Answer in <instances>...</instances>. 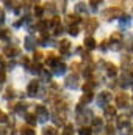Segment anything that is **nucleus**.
Wrapping results in <instances>:
<instances>
[{
    "instance_id": "f257e3e1",
    "label": "nucleus",
    "mask_w": 133,
    "mask_h": 135,
    "mask_svg": "<svg viewBox=\"0 0 133 135\" xmlns=\"http://www.w3.org/2000/svg\"><path fill=\"white\" fill-rule=\"evenodd\" d=\"M129 102H130V96L125 94V93H122V94L117 96V99H116V105H117V107H127Z\"/></svg>"
},
{
    "instance_id": "f03ea898",
    "label": "nucleus",
    "mask_w": 133,
    "mask_h": 135,
    "mask_svg": "<svg viewBox=\"0 0 133 135\" xmlns=\"http://www.w3.org/2000/svg\"><path fill=\"white\" fill-rule=\"evenodd\" d=\"M116 16H121V9H114V8L111 9V8H110V9H105V11H103V17L108 19V21H111V19L116 17Z\"/></svg>"
},
{
    "instance_id": "7ed1b4c3",
    "label": "nucleus",
    "mask_w": 133,
    "mask_h": 135,
    "mask_svg": "<svg viewBox=\"0 0 133 135\" xmlns=\"http://www.w3.org/2000/svg\"><path fill=\"white\" fill-rule=\"evenodd\" d=\"M97 21L96 19H86L85 21V28H86V32H89V33H93L96 28H97Z\"/></svg>"
},
{
    "instance_id": "20e7f679",
    "label": "nucleus",
    "mask_w": 133,
    "mask_h": 135,
    "mask_svg": "<svg viewBox=\"0 0 133 135\" xmlns=\"http://www.w3.org/2000/svg\"><path fill=\"white\" fill-rule=\"evenodd\" d=\"M38 88H39V83H38L36 80H32V82L28 83V88H27V93H28V96H36V91H38Z\"/></svg>"
},
{
    "instance_id": "39448f33",
    "label": "nucleus",
    "mask_w": 133,
    "mask_h": 135,
    "mask_svg": "<svg viewBox=\"0 0 133 135\" xmlns=\"http://www.w3.org/2000/svg\"><path fill=\"white\" fill-rule=\"evenodd\" d=\"M34 113L39 115L41 118H47V115H49V112H47V108L44 105H36L34 107Z\"/></svg>"
},
{
    "instance_id": "423d86ee",
    "label": "nucleus",
    "mask_w": 133,
    "mask_h": 135,
    "mask_svg": "<svg viewBox=\"0 0 133 135\" xmlns=\"http://www.w3.org/2000/svg\"><path fill=\"white\" fill-rule=\"evenodd\" d=\"M111 99V94L108 93V91H103V93H100L99 94V104L100 105H106V102Z\"/></svg>"
},
{
    "instance_id": "0eeeda50",
    "label": "nucleus",
    "mask_w": 133,
    "mask_h": 135,
    "mask_svg": "<svg viewBox=\"0 0 133 135\" xmlns=\"http://www.w3.org/2000/svg\"><path fill=\"white\" fill-rule=\"evenodd\" d=\"M96 44H97V42H96V39H94V38H91V36H88V38L85 39V47H86V49H94V47H96Z\"/></svg>"
},
{
    "instance_id": "6e6552de",
    "label": "nucleus",
    "mask_w": 133,
    "mask_h": 135,
    "mask_svg": "<svg viewBox=\"0 0 133 135\" xmlns=\"http://www.w3.org/2000/svg\"><path fill=\"white\" fill-rule=\"evenodd\" d=\"M116 115V107H111V105H106L105 107V118H113Z\"/></svg>"
},
{
    "instance_id": "1a4fd4ad",
    "label": "nucleus",
    "mask_w": 133,
    "mask_h": 135,
    "mask_svg": "<svg viewBox=\"0 0 133 135\" xmlns=\"http://www.w3.org/2000/svg\"><path fill=\"white\" fill-rule=\"evenodd\" d=\"M5 55H6V57L19 55V49H16V47H6V49H5Z\"/></svg>"
},
{
    "instance_id": "9d476101",
    "label": "nucleus",
    "mask_w": 133,
    "mask_h": 135,
    "mask_svg": "<svg viewBox=\"0 0 133 135\" xmlns=\"http://www.w3.org/2000/svg\"><path fill=\"white\" fill-rule=\"evenodd\" d=\"M117 126H119L121 129H124V127H125V129H129V127H130V121H129L127 118H124V116H122V118H119Z\"/></svg>"
},
{
    "instance_id": "9b49d317",
    "label": "nucleus",
    "mask_w": 133,
    "mask_h": 135,
    "mask_svg": "<svg viewBox=\"0 0 133 135\" xmlns=\"http://www.w3.org/2000/svg\"><path fill=\"white\" fill-rule=\"evenodd\" d=\"M69 49H70V41L63 39V41L60 42V50H61V52H67Z\"/></svg>"
},
{
    "instance_id": "f8f14e48",
    "label": "nucleus",
    "mask_w": 133,
    "mask_h": 135,
    "mask_svg": "<svg viewBox=\"0 0 133 135\" xmlns=\"http://www.w3.org/2000/svg\"><path fill=\"white\" fill-rule=\"evenodd\" d=\"M93 101V93H85L83 96H81V99H80V105L81 104H88V102Z\"/></svg>"
},
{
    "instance_id": "ddd939ff",
    "label": "nucleus",
    "mask_w": 133,
    "mask_h": 135,
    "mask_svg": "<svg viewBox=\"0 0 133 135\" xmlns=\"http://www.w3.org/2000/svg\"><path fill=\"white\" fill-rule=\"evenodd\" d=\"M78 19H80V17H78V14H75V13L67 14V22H69V24H72V22H75V24H77V22H78Z\"/></svg>"
},
{
    "instance_id": "4468645a",
    "label": "nucleus",
    "mask_w": 133,
    "mask_h": 135,
    "mask_svg": "<svg viewBox=\"0 0 133 135\" xmlns=\"http://www.w3.org/2000/svg\"><path fill=\"white\" fill-rule=\"evenodd\" d=\"M25 119H27V124H28V126H34V124H36V116H34V115H30V113L25 115Z\"/></svg>"
},
{
    "instance_id": "2eb2a0df",
    "label": "nucleus",
    "mask_w": 133,
    "mask_h": 135,
    "mask_svg": "<svg viewBox=\"0 0 133 135\" xmlns=\"http://www.w3.org/2000/svg\"><path fill=\"white\" fill-rule=\"evenodd\" d=\"M66 82H67V86H75L77 85V75H69Z\"/></svg>"
},
{
    "instance_id": "dca6fc26",
    "label": "nucleus",
    "mask_w": 133,
    "mask_h": 135,
    "mask_svg": "<svg viewBox=\"0 0 133 135\" xmlns=\"http://www.w3.org/2000/svg\"><path fill=\"white\" fill-rule=\"evenodd\" d=\"M33 42H34L33 36H27V38H25V46H27V49H33Z\"/></svg>"
},
{
    "instance_id": "f3484780",
    "label": "nucleus",
    "mask_w": 133,
    "mask_h": 135,
    "mask_svg": "<svg viewBox=\"0 0 133 135\" xmlns=\"http://www.w3.org/2000/svg\"><path fill=\"white\" fill-rule=\"evenodd\" d=\"M44 135H57V129L55 127H45L44 129Z\"/></svg>"
},
{
    "instance_id": "a211bd4d",
    "label": "nucleus",
    "mask_w": 133,
    "mask_h": 135,
    "mask_svg": "<svg viewBox=\"0 0 133 135\" xmlns=\"http://www.w3.org/2000/svg\"><path fill=\"white\" fill-rule=\"evenodd\" d=\"M34 14H36V17H41V16H42V14H44V8H42V6H39V5H38V6H36V8H34Z\"/></svg>"
},
{
    "instance_id": "6ab92c4d",
    "label": "nucleus",
    "mask_w": 133,
    "mask_h": 135,
    "mask_svg": "<svg viewBox=\"0 0 133 135\" xmlns=\"http://www.w3.org/2000/svg\"><path fill=\"white\" fill-rule=\"evenodd\" d=\"M106 69H108V74H110V75H114V74H116V66H114V65L106 63Z\"/></svg>"
},
{
    "instance_id": "aec40b11",
    "label": "nucleus",
    "mask_w": 133,
    "mask_h": 135,
    "mask_svg": "<svg viewBox=\"0 0 133 135\" xmlns=\"http://www.w3.org/2000/svg\"><path fill=\"white\" fill-rule=\"evenodd\" d=\"M93 124H94V126H96V127H102V126H103V119H102V118H94V119H93Z\"/></svg>"
},
{
    "instance_id": "412c9836",
    "label": "nucleus",
    "mask_w": 133,
    "mask_h": 135,
    "mask_svg": "<svg viewBox=\"0 0 133 135\" xmlns=\"http://www.w3.org/2000/svg\"><path fill=\"white\" fill-rule=\"evenodd\" d=\"M22 135H34V131L32 127H22Z\"/></svg>"
},
{
    "instance_id": "4be33fe9",
    "label": "nucleus",
    "mask_w": 133,
    "mask_h": 135,
    "mask_svg": "<svg viewBox=\"0 0 133 135\" xmlns=\"http://www.w3.org/2000/svg\"><path fill=\"white\" fill-rule=\"evenodd\" d=\"M69 33L72 35V36H77L78 35V27L77 25H70L69 27Z\"/></svg>"
},
{
    "instance_id": "5701e85b",
    "label": "nucleus",
    "mask_w": 133,
    "mask_h": 135,
    "mask_svg": "<svg viewBox=\"0 0 133 135\" xmlns=\"http://www.w3.org/2000/svg\"><path fill=\"white\" fill-rule=\"evenodd\" d=\"M13 96H14V90H13V88H6V91H5V98L9 99V98H13Z\"/></svg>"
},
{
    "instance_id": "b1692460",
    "label": "nucleus",
    "mask_w": 133,
    "mask_h": 135,
    "mask_svg": "<svg viewBox=\"0 0 133 135\" xmlns=\"http://www.w3.org/2000/svg\"><path fill=\"white\" fill-rule=\"evenodd\" d=\"M91 132H93V131H91L89 127H85V126L80 129V135H91Z\"/></svg>"
},
{
    "instance_id": "393cba45",
    "label": "nucleus",
    "mask_w": 133,
    "mask_h": 135,
    "mask_svg": "<svg viewBox=\"0 0 133 135\" xmlns=\"http://www.w3.org/2000/svg\"><path fill=\"white\" fill-rule=\"evenodd\" d=\"M16 112L17 113H24L25 112V104H17L16 105Z\"/></svg>"
},
{
    "instance_id": "a878e982",
    "label": "nucleus",
    "mask_w": 133,
    "mask_h": 135,
    "mask_svg": "<svg viewBox=\"0 0 133 135\" xmlns=\"http://www.w3.org/2000/svg\"><path fill=\"white\" fill-rule=\"evenodd\" d=\"M9 30H2L0 32V38H3V39H8V36H9V33H8Z\"/></svg>"
},
{
    "instance_id": "bb28decb",
    "label": "nucleus",
    "mask_w": 133,
    "mask_h": 135,
    "mask_svg": "<svg viewBox=\"0 0 133 135\" xmlns=\"http://www.w3.org/2000/svg\"><path fill=\"white\" fill-rule=\"evenodd\" d=\"M6 121H8V116L0 110V123H6Z\"/></svg>"
},
{
    "instance_id": "cd10ccee",
    "label": "nucleus",
    "mask_w": 133,
    "mask_h": 135,
    "mask_svg": "<svg viewBox=\"0 0 133 135\" xmlns=\"http://www.w3.org/2000/svg\"><path fill=\"white\" fill-rule=\"evenodd\" d=\"M72 124H67L66 126V132H64V135H72Z\"/></svg>"
},
{
    "instance_id": "c85d7f7f",
    "label": "nucleus",
    "mask_w": 133,
    "mask_h": 135,
    "mask_svg": "<svg viewBox=\"0 0 133 135\" xmlns=\"http://www.w3.org/2000/svg\"><path fill=\"white\" fill-rule=\"evenodd\" d=\"M41 57H42V54H41V52H36V54H34V61H39Z\"/></svg>"
},
{
    "instance_id": "c756f323",
    "label": "nucleus",
    "mask_w": 133,
    "mask_h": 135,
    "mask_svg": "<svg viewBox=\"0 0 133 135\" xmlns=\"http://www.w3.org/2000/svg\"><path fill=\"white\" fill-rule=\"evenodd\" d=\"M3 21H5V13L3 9H0V24H3Z\"/></svg>"
},
{
    "instance_id": "7c9ffc66",
    "label": "nucleus",
    "mask_w": 133,
    "mask_h": 135,
    "mask_svg": "<svg viewBox=\"0 0 133 135\" xmlns=\"http://www.w3.org/2000/svg\"><path fill=\"white\" fill-rule=\"evenodd\" d=\"M5 82V72H0V83Z\"/></svg>"
},
{
    "instance_id": "2f4dec72",
    "label": "nucleus",
    "mask_w": 133,
    "mask_h": 135,
    "mask_svg": "<svg viewBox=\"0 0 133 135\" xmlns=\"http://www.w3.org/2000/svg\"><path fill=\"white\" fill-rule=\"evenodd\" d=\"M5 134V131H3V129H0V135H3Z\"/></svg>"
}]
</instances>
